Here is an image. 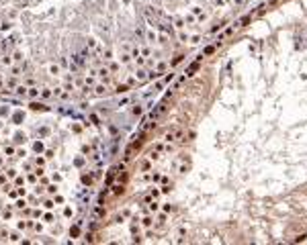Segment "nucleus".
Wrapping results in <instances>:
<instances>
[{
    "instance_id": "1",
    "label": "nucleus",
    "mask_w": 307,
    "mask_h": 245,
    "mask_svg": "<svg viewBox=\"0 0 307 245\" xmlns=\"http://www.w3.org/2000/svg\"><path fill=\"white\" fill-rule=\"evenodd\" d=\"M197 70H199V61H195V63H193V66H190V68L186 70V76H193V74H195Z\"/></svg>"
}]
</instances>
